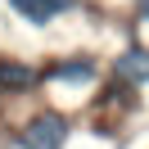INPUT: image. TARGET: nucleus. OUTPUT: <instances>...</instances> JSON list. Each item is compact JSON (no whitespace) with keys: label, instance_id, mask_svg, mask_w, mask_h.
Returning a JSON list of instances; mask_svg holds the SVG:
<instances>
[{"label":"nucleus","instance_id":"f257e3e1","mask_svg":"<svg viewBox=\"0 0 149 149\" xmlns=\"http://www.w3.org/2000/svg\"><path fill=\"white\" fill-rule=\"evenodd\" d=\"M63 140H68V122L59 118V113H36V118L18 131L23 149H63Z\"/></svg>","mask_w":149,"mask_h":149},{"label":"nucleus","instance_id":"f03ea898","mask_svg":"<svg viewBox=\"0 0 149 149\" xmlns=\"http://www.w3.org/2000/svg\"><path fill=\"white\" fill-rule=\"evenodd\" d=\"M113 68H118V77H122V81H131V86H145V81H149V50H145V45H131V50H122V54L113 59Z\"/></svg>","mask_w":149,"mask_h":149},{"label":"nucleus","instance_id":"7ed1b4c3","mask_svg":"<svg viewBox=\"0 0 149 149\" xmlns=\"http://www.w3.org/2000/svg\"><path fill=\"white\" fill-rule=\"evenodd\" d=\"M14 14H23L27 23H54L59 14H68L77 0H9Z\"/></svg>","mask_w":149,"mask_h":149},{"label":"nucleus","instance_id":"20e7f679","mask_svg":"<svg viewBox=\"0 0 149 149\" xmlns=\"http://www.w3.org/2000/svg\"><path fill=\"white\" fill-rule=\"evenodd\" d=\"M36 68H27V63H18V59H0V95H18V91H27V86H36Z\"/></svg>","mask_w":149,"mask_h":149},{"label":"nucleus","instance_id":"39448f33","mask_svg":"<svg viewBox=\"0 0 149 149\" xmlns=\"http://www.w3.org/2000/svg\"><path fill=\"white\" fill-rule=\"evenodd\" d=\"M50 77H59V81H86V77H95V63L91 59H72V63L50 68Z\"/></svg>","mask_w":149,"mask_h":149},{"label":"nucleus","instance_id":"423d86ee","mask_svg":"<svg viewBox=\"0 0 149 149\" xmlns=\"http://www.w3.org/2000/svg\"><path fill=\"white\" fill-rule=\"evenodd\" d=\"M140 14H145V18H149V0H140Z\"/></svg>","mask_w":149,"mask_h":149}]
</instances>
